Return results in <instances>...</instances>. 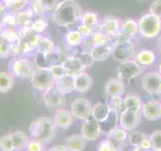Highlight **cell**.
I'll return each mask as SVG.
<instances>
[{
    "label": "cell",
    "instance_id": "4316f807",
    "mask_svg": "<svg viewBox=\"0 0 161 151\" xmlns=\"http://www.w3.org/2000/svg\"><path fill=\"white\" fill-rule=\"evenodd\" d=\"M123 106H124V110L139 112L141 108H142V102H141L140 98L137 95L128 94L123 99Z\"/></svg>",
    "mask_w": 161,
    "mask_h": 151
},
{
    "label": "cell",
    "instance_id": "44dd1931",
    "mask_svg": "<svg viewBox=\"0 0 161 151\" xmlns=\"http://www.w3.org/2000/svg\"><path fill=\"white\" fill-rule=\"evenodd\" d=\"M120 20L114 17H109L104 20L102 26H101V31L104 32L107 36H115L120 32Z\"/></svg>",
    "mask_w": 161,
    "mask_h": 151
},
{
    "label": "cell",
    "instance_id": "f546056e",
    "mask_svg": "<svg viewBox=\"0 0 161 151\" xmlns=\"http://www.w3.org/2000/svg\"><path fill=\"white\" fill-rule=\"evenodd\" d=\"M120 32L125 34L126 36L132 37L134 35H136L138 32V22H136L133 19H126L121 23V28Z\"/></svg>",
    "mask_w": 161,
    "mask_h": 151
},
{
    "label": "cell",
    "instance_id": "9a60e30c",
    "mask_svg": "<svg viewBox=\"0 0 161 151\" xmlns=\"http://www.w3.org/2000/svg\"><path fill=\"white\" fill-rule=\"evenodd\" d=\"M125 92V85L120 78H113L105 84V94L110 98L120 97Z\"/></svg>",
    "mask_w": 161,
    "mask_h": 151
},
{
    "label": "cell",
    "instance_id": "6da1fadb",
    "mask_svg": "<svg viewBox=\"0 0 161 151\" xmlns=\"http://www.w3.org/2000/svg\"><path fill=\"white\" fill-rule=\"evenodd\" d=\"M80 6L75 0H63L53 10V19L60 26H72L80 18Z\"/></svg>",
    "mask_w": 161,
    "mask_h": 151
},
{
    "label": "cell",
    "instance_id": "6125c7cd",
    "mask_svg": "<svg viewBox=\"0 0 161 151\" xmlns=\"http://www.w3.org/2000/svg\"><path fill=\"white\" fill-rule=\"evenodd\" d=\"M140 1H144V0H140Z\"/></svg>",
    "mask_w": 161,
    "mask_h": 151
},
{
    "label": "cell",
    "instance_id": "4fadbf2b",
    "mask_svg": "<svg viewBox=\"0 0 161 151\" xmlns=\"http://www.w3.org/2000/svg\"><path fill=\"white\" fill-rule=\"evenodd\" d=\"M142 113L149 121H156L161 118V102L158 100H150L142 104Z\"/></svg>",
    "mask_w": 161,
    "mask_h": 151
},
{
    "label": "cell",
    "instance_id": "cb8c5ba5",
    "mask_svg": "<svg viewBox=\"0 0 161 151\" xmlns=\"http://www.w3.org/2000/svg\"><path fill=\"white\" fill-rule=\"evenodd\" d=\"M34 49L36 50L37 53H42V54L52 53L55 52V43L50 38L40 36L39 35L37 42L34 45Z\"/></svg>",
    "mask_w": 161,
    "mask_h": 151
},
{
    "label": "cell",
    "instance_id": "30bf717a",
    "mask_svg": "<svg viewBox=\"0 0 161 151\" xmlns=\"http://www.w3.org/2000/svg\"><path fill=\"white\" fill-rule=\"evenodd\" d=\"M141 123V115L136 111L123 110L119 117V125L126 131H133L137 129Z\"/></svg>",
    "mask_w": 161,
    "mask_h": 151
},
{
    "label": "cell",
    "instance_id": "8d00e7d4",
    "mask_svg": "<svg viewBox=\"0 0 161 151\" xmlns=\"http://www.w3.org/2000/svg\"><path fill=\"white\" fill-rule=\"evenodd\" d=\"M92 43L94 45H105L108 43V36L102 31H94L92 33Z\"/></svg>",
    "mask_w": 161,
    "mask_h": 151
},
{
    "label": "cell",
    "instance_id": "ee69618b",
    "mask_svg": "<svg viewBox=\"0 0 161 151\" xmlns=\"http://www.w3.org/2000/svg\"><path fill=\"white\" fill-rule=\"evenodd\" d=\"M11 53V48H10V43H8L5 40H0V58L6 59L8 55Z\"/></svg>",
    "mask_w": 161,
    "mask_h": 151
},
{
    "label": "cell",
    "instance_id": "d6986e66",
    "mask_svg": "<svg viewBox=\"0 0 161 151\" xmlns=\"http://www.w3.org/2000/svg\"><path fill=\"white\" fill-rule=\"evenodd\" d=\"M75 91L78 93L85 94L90 91V89L93 86V79L89 74H86L85 72L75 76Z\"/></svg>",
    "mask_w": 161,
    "mask_h": 151
},
{
    "label": "cell",
    "instance_id": "52a82bcc",
    "mask_svg": "<svg viewBox=\"0 0 161 151\" xmlns=\"http://www.w3.org/2000/svg\"><path fill=\"white\" fill-rule=\"evenodd\" d=\"M42 99L44 105L50 109H58L67 103L64 95L60 91H58L55 86H53L50 89L44 91Z\"/></svg>",
    "mask_w": 161,
    "mask_h": 151
},
{
    "label": "cell",
    "instance_id": "ac0fdd59",
    "mask_svg": "<svg viewBox=\"0 0 161 151\" xmlns=\"http://www.w3.org/2000/svg\"><path fill=\"white\" fill-rule=\"evenodd\" d=\"M128 131L121 127H115L107 132V139L110 140L120 151L121 146L128 139Z\"/></svg>",
    "mask_w": 161,
    "mask_h": 151
},
{
    "label": "cell",
    "instance_id": "8fae6325",
    "mask_svg": "<svg viewBox=\"0 0 161 151\" xmlns=\"http://www.w3.org/2000/svg\"><path fill=\"white\" fill-rule=\"evenodd\" d=\"M142 89L150 95L161 94V75L158 72H150L144 75Z\"/></svg>",
    "mask_w": 161,
    "mask_h": 151
},
{
    "label": "cell",
    "instance_id": "4dcf8cb0",
    "mask_svg": "<svg viewBox=\"0 0 161 151\" xmlns=\"http://www.w3.org/2000/svg\"><path fill=\"white\" fill-rule=\"evenodd\" d=\"M65 43H67L69 48L78 47L83 42V36L80 34L78 30H69V31L65 34Z\"/></svg>",
    "mask_w": 161,
    "mask_h": 151
},
{
    "label": "cell",
    "instance_id": "db71d44e",
    "mask_svg": "<svg viewBox=\"0 0 161 151\" xmlns=\"http://www.w3.org/2000/svg\"><path fill=\"white\" fill-rule=\"evenodd\" d=\"M2 3L5 5L6 7H9V6H11V5L16 1V0H1Z\"/></svg>",
    "mask_w": 161,
    "mask_h": 151
},
{
    "label": "cell",
    "instance_id": "680465c9",
    "mask_svg": "<svg viewBox=\"0 0 161 151\" xmlns=\"http://www.w3.org/2000/svg\"><path fill=\"white\" fill-rule=\"evenodd\" d=\"M2 29H3V23H2V20H0V32H1Z\"/></svg>",
    "mask_w": 161,
    "mask_h": 151
},
{
    "label": "cell",
    "instance_id": "f6af8a7d",
    "mask_svg": "<svg viewBox=\"0 0 161 151\" xmlns=\"http://www.w3.org/2000/svg\"><path fill=\"white\" fill-rule=\"evenodd\" d=\"M28 4V0H16L11 6H9L8 8H10V10L16 14L17 12L21 11V10H23L25 8V6Z\"/></svg>",
    "mask_w": 161,
    "mask_h": 151
},
{
    "label": "cell",
    "instance_id": "74e56055",
    "mask_svg": "<svg viewBox=\"0 0 161 151\" xmlns=\"http://www.w3.org/2000/svg\"><path fill=\"white\" fill-rule=\"evenodd\" d=\"M110 108L112 111H114V112L116 113H120L122 112V111L124 110V106H123V99L122 97H113L111 98L110 102L108 103Z\"/></svg>",
    "mask_w": 161,
    "mask_h": 151
},
{
    "label": "cell",
    "instance_id": "9f6ffc18",
    "mask_svg": "<svg viewBox=\"0 0 161 151\" xmlns=\"http://www.w3.org/2000/svg\"><path fill=\"white\" fill-rule=\"evenodd\" d=\"M5 9H6V6H5L3 3H0V15L4 13Z\"/></svg>",
    "mask_w": 161,
    "mask_h": 151
},
{
    "label": "cell",
    "instance_id": "f907efd6",
    "mask_svg": "<svg viewBox=\"0 0 161 151\" xmlns=\"http://www.w3.org/2000/svg\"><path fill=\"white\" fill-rule=\"evenodd\" d=\"M30 9L32 10L34 15H42V12L44 11L42 7V3L40 0H33L31 2V8Z\"/></svg>",
    "mask_w": 161,
    "mask_h": 151
},
{
    "label": "cell",
    "instance_id": "ffe728a7",
    "mask_svg": "<svg viewBox=\"0 0 161 151\" xmlns=\"http://www.w3.org/2000/svg\"><path fill=\"white\" fill-rule=\"evenodd\" d=\"M88 140L82 134L70 135L65 140V147L69 151H83L87 147Z\"/></svg>",
    "mask_w": 161,
    "mask_h": 151
},
{
    "label": "cell",
    "instance_id": "bcb514c9",
    "mask_svg": "<svg viewBox=\"0 0 161 151\" xmlns=\"http://www.w3.org/2000/svg\"><path fill=\"white\" fill-rule=\"evenodd\" d=\"M78 58L82 60L83 64H85V67L86 68H88V67H91V65L93 64L94 63V59L92 58V55H91V53L89 52H84V53H80L79 55H78Z\"/></svg>",
    "mask_w": 161,
    "mask_h": 151
},
{
    "label": "cell",
    "instance_id": "5b68a950",
    "mask_svg": "<svg viewBox=\"0 0 161 151\" xmlns=\"http://www.w3.org/2000/svg\"><path fill=\"white\" fill-rule=\"evenodd\" d=\"M32 87L38 91H47L54 86V80L50 75L48 69H34L32 77L30 79Z\"/></svg>",
    "mask_w": 161,
    "mask_h": 151
},
{
    "label": "cell",
    "instance_id": "d6a6232c",
    "mask_svg": "<svg viewBox=\"0 0 161 151\" xmlns=\"http://www.w3.org/2000/svg\"><path fill=\"white\" fill-rule=\"evenodd\" d=\"M80 21H82L83 24L86 25H89L91 27H96L98 24V15L94 13V12H91V11H87L83 13L80 15Z\"/></svg>",
    "mask_w": 161,
    "mask_h": 151
},
{
    "label": "cell",
    "instance_id": "91938a15",
    "mask_svg": "<svg viewBox=\"0 0 161 151\" xmlns=\"http://www.w3.org/2000/svg\"><path fill=\"white\" fill-rule=\"evenodd\" d=\"M158 73L161 75V64H159V68H158Z\"/></svg>",
    "mask_w": 161,
    "mask_h": 151
},
{
    "label": "cell",
    "instance_id": "7bdbcfd3",
    "mask_svg": "<svg viewBox=\"0 0 161 151\" xmlns=\"http://www.w3.org/2000/svg\"><path fill=\"white\" fill-rule=\"evenodd\" d=\"M3 25H6L8 27L16 26V15L15 13H6L2 18Z\"/></svg>",
    "mask_w": 161,
    "mask_h": 151
},
{
    "label": "cell",
    "instance_id": "f5cc1de1",
    "mask_svg": "<svg viewBox=\"0 0 161 151\" xmlns=\"http://www.w3.org/2000/svg\"><path fill=\"white\" fill-rule=\"evenodd\" d=\"M47 151H69L64 145H54L50 147Z\"/></svg>",
    "mask_w": 161,
    "mask_h": 151
},
{
    "label": "cell",
    "instance_id": "60d3db41",
    "mask_svg": "<svg viewBox=\"0 0 161 151\" xmlns=\"http://www.w3.org/2000/svg\"><path fill=\"white\" fill-rule=\"evenodd\" d=\"M26 151H47L45 150V144L40 142V141L31 139L29 140L27 144Z\"/></svg>",
    "mask_w": 161,
    "mask_h": 151
},
{
    "label": "cell",
    "instance_id": "d590c367",
    "mask_svg": "<svg viewBox=\"0 0 161 151\" xmlns=\"http://www.w3.org/2000/svg\"><path fill=\"white\" fill-rule=\"evenodd\" d=\"M0 151H14V146L10 134H5L0 137Z\"/></svg>",
    "mask_w": 161,
    "mask_h": 151
},
{
    "label": "cell",
    "instance_id": "8992f818",
    "mask_svg": "<svg viewBox=\"0 0 161 151\" xmlns=\"http://www.w3.org/2000/svg\"><path fill=\"white\" fill-rule=\"evenodd\" d=\"M93 106L89 100L85 98L75 99L70 105V112L75 118L79 120H88L92 117Z\"/></svg>",
    "mask_w": 161,
    "mask_h": 151
},
{
    "label": "cell",
    "instance_id": "7c38bea8",
    "mask_svg": "<svg viewBox=\"0 0 161 151\" xmlns=\"http://www.w3.org/2000/svg\"><path fill=\"white\" fill-rule=\"evenodd\" d=\"M101 132H102L101 124L95 119L86 120L80 127V134L88 141L97 140L100 137Z\"/></svg>",
    "mask_w": 161,
    "mask_h": 151
},
{
    "label": "cell",
    "instance_id": "816d5d0a",
    "mask_svg": "<svg viewBox=\"0 0 161 151\" xmlns=\"http://www.w3.org/2000/svg\"><path fill=\"white\" fill-rule=\"evenodd\" d=\"M139 147H142L144 149H147V150H150L152 149V144H151V140H150V137H146L143 141L142 143L140 144Z\"/></svg>",
    "mask_w": 161,
    "mask_h": 151
},
{
    "label": "cell",
    "instance_id": "9c48e42d",
    "mask_svg": "<svg viewBox=\"0 0 161 151\" xmlns=\"http://www.w3.org/2000/svg\"><path fill=\"white\" fill-rule=\"evenodd\" d=\"M142 67L135 60L128 59L121 63L118 68V78L121 80H132L142 73Z\"/></svg>",
    "mask_w": 161,
    "mask_h": 151
},
{
    "label": "cell",
    "instance_id": "681fc988",
    "mask_svg": "<svg viewBox=\"0 0 161 151\" xmlns=\"http://www.w3.org/2000/svg\"><path fill=\"white\" fill-rule=\"evenodd\" d=\"M40 1L42 3L43 10H45V11L54 10L58 4V0H40Z\"/></svg>",
    "mask_w": 161,
    "mask_h": 151
},
{
    "label": "cell",
    "instance_id": "d4e9b609",
    "mask_svg": "<svg viewBox=\"0 0 161 151\" xmlns=\"http://www.w3.org/2000/svg\"><path fill=\"white\" fill-rule=\"evenodd\" d=\"M11 135V139L14 146V151H22L26 149L27 144L29 142L28 136L22 131H14V132L10 133Z\"/></svg>",
    "mask_w": 161,
    "mask_h": 151
},
{
    "label": "cell",
    "instance_id": "94428289",
    "mask_svg": "<svg viewBox=\"0 0 161 151\" xmlns=\"http://www.w3.org/2000/svg\"><path fill=\"white\" fill-rule=\"evenodd\" d=\"M153 151H161V150H153Z\"/></svg>",
    "mask_w": 161,
    "mask_h": 151
},
{
    "label": "cell",
    "instance_id": "e575fe53",
    "mask_svg": "<svg viewBox=\"0 0 161 151\" xmlns=\"http://www.w3.org/2000/svg\"><path fill=\"white\" fill-rule=\"evenodd\" d=\"M48 70L54 81L60 79L65 75V70L63 64H54L48 68Z\"/></svg>",
    "mask_w": 161,
    "mask_h": 151
},
{
    "label": "cell",
    "instance_id": "836d02e7",
    "mask_svg": "<svg viewBox=\"0 0 161 151\" xmlns=\"http://www.w3.org/2000/svg\"><path fill=\"white\" fill-rule=\"evenodd\" d=\"M148 137L147 135L144 134L143 132H140V131H135V132L131 133L128 136V141L129 143L133 146V147H139L140 144L142 143V141Z\"/></svg>",
    "mask_w": 161,
    "mask_h": 151
},
{
    "label": "cell",
    "instance_id": "f35d334b",
    "mask_svg": "<svg viewBox=\"0 0 161 151\" xmlns=\"http://www.w3.org/2000/svg\"><path fill=\"white\" fill-rule=\"evenodd\" d=\"M47 22L44 21L43 19H35L32 21V23L30 24V28L33 31V33H36V34H40L42 32L44 31V29L47 28Z\"/></svg>",
    "mask_w": 161,
    "mask_h": 151
},
{
    "label": "cell",
    "instance_id": "7a4b0ae2",
    "mask_svg": "<svg viewBox=\"0 0 161 151\" xmlns=\"http://www.w3.org/2000/svg\"><path fill=\"white\" fill-rule=\"evenodd\" d=\"M57 125L54 120L49 117H38L33 120L29 125L30 136L44 144L53 141L57 135Z\"/></svg>",
    "mask_w": 161,
    "mask_h": 151
},
{
    "label": "cell",
    "instance_id": "277c9868",
    "mask_svg": "<svg viewBox=\"0 0 161 151\" xmlns=\"http://www.w3.org/2000/svg\"><path fill=\"white\" fill-rule=\"evenodd\" d=\"M34 64L28 59H15L10 63V73L14 77L23 80H30L34 72Z\"/></svg>",
    "mask_w": 161,
    "mask_h": 151
},
{
    "label": "cell",
    "instance_id": "6f0895ef",
    "mask_svg": "<svg viewBox=\"0 0 161 151\" xmlns=\"http://www.w3.org/2000/svg\"><path fill=\"white\" fill-rule=\"evenodd\" d=\"M132 151H149V150L144 149V148H142V147H134Z\"/></svg>",
    "mask_w": 161,
    "mask_h": 151
},
{
    "label": "cell",
    "instance_id": "11a10c76",
    "mask_svg": "<svg viewBox=\"0 0 161 151\" xmlns=\"http://www.w3.org/2000/svg\"><path fill=\"white\" fill-rule=\"evenodd\" d=\"M157 48H158V52L161 54V35L158 37V40H157Z\"/></svg>",
    "mask_w": 161,
    "mask_h": 151
},
{
    "label": "cell",
    "instance_id": "1f68e13d",
    "mask_svg": "<svg viewBox=\"0 0 161 151\" xmlns=\"http://www.w3.org/2000/svg\"><path fill=\"white\" fill-rule=\"evenodd\" d=\"M0 34H1L2 39L5 40V42H7L8 43H14L18 42V39H19L18 32L12 27H6L2 29Z\"/></svg>",
    "mask_w": 161,
    "mask_h": 151
},
{
    "label": "cell",
    "instance_id": "f1b7e54d",
    "mask_svg": "<svg viewBox=\"0 0 161 151\" xmlns=\"http://www.w3.org/2000/svg\"><path fill=\"white\" fill-rule=\"evenodd\" d=\"M14 86V76L10 72H0V93L5 94Z\"/></svg>",
    "mask_w": 161,
    "mask_h": 151
},
{
    "label": "cell",
    "instance_id": "5bb4252c",
    "mask_svg": "<svg viewBox=\"0 0 161 151\" xmlns=\"http://www.w3.org/2000/svg\"><path fill=\"white\" fill-rule=\"evenodd\" d=\"M63 64L65 70V75H69L74 78L75 76L84 73L86 70L85 64L78 57H67Z\"/></svg>",
    "mask_w": 161,
    "mask_h": 151
},
{
    "label": "cell",
    "instance_id": "ba28073f",
    "mask_svg": "<svg viewBox=\"0 0 161 151\" xmlns=\"http://www.w3.org/2000/svg\"><path fill=\"white\" fill-rule=\"evenodd\" d=\"M135 50V45L131 40H126V42H117L112 48V54L113 58L120 63L126 62L130 59Z\"/></svg>",
    "mask_w": 161,
    "mask_h": 151
},
{
    "label": "cell",
    "instance_id": "c3c4849f",
    "mask_svg": "<svg viewBox=\"0 0 161 151\" xmlns=\"http://www.w3.org/2000/svg\"><path fill=\"white\" fill-rule=\"evenodd\" d=\"M149 12L161 19V0H155L154 2H152V4L150 5Z\"/></svg>",
    "mask_w": 161,
    "mask_h": 151
},
{
    "label": "cell",
    "instance_id": "3957f363",
    "mask_svg": "<svg viewBox=\"0 0 161 151\" xmlns=\"http://www.w3.org/2000/svg\"><path fill=\"white\" fill-rule=\"evenodd\" d=\"M139 33L146 38H154L161 31V19L152 13H146L138 21Z\"/></svg>",
    "mask_w": 161,
    "mask_h": 151
},
{
    "label": "cell",
    "instance_id": "ab89813d",
    "mask_svg": "<svg viewBox=\"0 0 161 151\" xmlns=\"http://www.w3.org/2000/svg\"><path fill=\"white\" fill-rule=\"evenodd\" d=\"M151 144L153 150H161V130L154 131L150 136Z\"/></svg>",
    "mask_w": 161,
    "mask_h": 151
},
{
    "label": "cell",
    "instance_id": "484cf974",
    "mask_svg": "<svg viewBox=\"0 0 161 151\" xmlns=\"http://www.w3.org/2000/svg\"><path fill=\"white\" fill-rule=\"evenodd\" d=\"M136 62H137L141 67H150L152 65L156 60L155 53L150 49H143L136 54Z\"/></svg>",
    "mask_w": 161,
    "mask_h": 151
},
{
    "label": "cell",
    "instance_id": "2e32d148",
    "mask_svg": "<svg viewBox=\"0 0 161 151\" xmlns=\"http://www.w3.org/2000/svg\"><path fill=\"white\" fill-rule=\"evenodd\" d=\"M111 114H112V110H111L110 106L107 102H100L98 104H96L92 110L93 119L98 121L100 124L107 122Z\"/></svg>",
    "mask_w": 161,
    "mask_h": 151
},
{
    "label": "cell",
    "instance_id": "b9f144b4",
    "mask_svg": "<svg viewBox=\"0 0 161 151\" xmlns=\"http://www.w3.org/2000/svg\"><path fill=\"white\" fill-rule=\"evenodd\" d=\"M97 151H119V150L110 140L105 139L99 143L97 147Z\"/></svg>",
    "mask_w": 161,
    "mask_h": 151
},
{
    "label": "cell",
    "instance_id": "7402d4cb",
    "mask_svg": "<svg viewBox=\"0 0 161 151\" xmlns=\"http://www.w3.org/2000/svg\"><path fill=\"white\" fill-rule=\"evenodd\" d=\"M90 53L92 55L94 62H103L107 59L112 53V48L108 44L105 45H94L91 48Z\"/></svg>",
    "mask_w": 161,
    "mask_h": 151
},
{
    "label": "cell",
    "instance_id": "603a6c76",
    "mask_svg": "<svg viewBox=\"0 0 161 151\" xmlns=\"http://www.w3.org/2000/svg\"><path fill=\"white\" fill-rule=\"evenodd\" d=\"M54 86L58 91H60L64 95L70 94L75 91V80L74 77L69 75H64L60 79L54 81Z\"/></svg>",
    "mask_w": 161,
    "mask_h": 151
},
{
    "label": "cell",
    "instance_id": "83f0119b",
    "mask_svg": "<svg viewBox=\"0 0 161 151\" xmlns=\"http://www.w3.org/2000/svg\"><path fill=\"white\" fill-rule=\"evenodd\" d=\"M16 25L20 27L23 26H30V24L33 21V16L34 13L32 12V10L28 9H23L21 11L17 12L16 14Z\"/></svg>",
    "mask_w": 161,
    "mask_h": 151
},
{
    "label": "cell",
    "instance_id": "e0dca14e",
    "mask_svg": "<svg viewBox=\"0 0 161 151\" xmlns=\"http://www.w3.org/2000/svg\"><path fill=\"white\" fill-rule=\"evenodd\" d=\"M74 119H75V117L73 116L72 112H70V111H68V110H64V109L58 110L57 113H55L54 118H53L57 127L60 128V129H64V130L69 129L70 126L73 125Z\"/></svg>",
    "mask_w": 161,
    "mask_h": 151
},
{
    "label": "cell",
    "instance_id": "7dc6e473",
    "mask_svg": "<svg viewBox=\"0 0 161 151\" xmlns=\"http://www.w3.org/2000/svg\"><path fill=\"white\" fill-rule=\"evenodd\" d=\"M78 31L80 32V34L82 35L83 37H88L90 35H92V33L94 32V28L89 26V25H86V24H80L78 26Z\"/></svg>",
    "mask_w": 161,
    "mask_h": 151
}]
</instances>
